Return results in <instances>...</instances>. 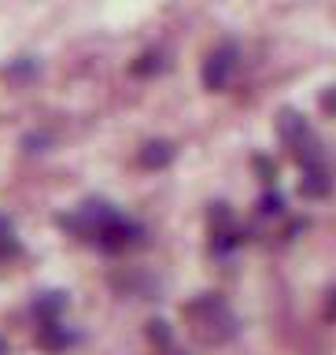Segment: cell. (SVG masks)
<instances>
[{"label": "cell", "instance_id": "6da1fadb", "mask_svg": "<svg viewBox=\"0 0 336 355\" xmlns=\"http://www.w3.org/2000/svg\"><path fill=\"white\" fill-rule=\"evenodd\" d=\"M233 71H237V49H233V44H226V49L211 52V60L204 63V85L218 93V89L229 85Z\"/></svg>", "mask_w": 336, "mask_h": 355}, {"label": "cell", "instance_id": "7a4b0ae2", "mask_svg": "<svg viewBox=\"0 0 336 355\" xmlns=\"http://www.w3.org/2000/svg\"><path fill=\"white\" fill-rule=\"evenodd\" d=\"M333 189L329 182V171H326V163H318V166H303V196H315L321 200Z\"/></svg>", "mask_w": 336, "mask_h": 355}, {"label": "cell", "instance_id": "3957f363", "mask_svg": "<svg viewBox=\"0 0 336 355\" xmlns=\"http://www.w3.org/2000/svg\"><path fill=\"white\" fill-rule=\"evenodd\" d=\"M170 159H174V148H170V144H163V141L144 144L141 155H137V163L144 166V171H159V166H166Z\"/></svg>", "mask_w": 336, "mask_h": 355}, {"label": "cell", "instance_id": "277c9868", "mask_svg": "<svg viewBox=\"0 0 336 355\" xmlns=\"http://www.w3.org/2000/svg\"><path fill=\"white\" fill-rule=\"evenodd\" d=\"M41 344L48 352H63L67 344H74V333H67L60 322H41Z\"/></svg>", "mask_w": 336, "mask_h": 355}, {"label": "cell", "instance_id": "5b68a950", "mask_svg": "<svg viewBox=\"0 0 336 355\" xmlns=\"http://www.w3.org/2000/svg\"><path fill=\"white\" fill-rule=\"evenodd\" d=\"M67 307V296L63 293H41V300L33 304V311H37L41 322H55V315Z\"/></svg>", "mask_w": 336, "mask_h": 355}, {"label": "cell", "instance_id": "8992f818", "mask_svg": "<svg viewBox=\"0 0 336 355\" xmlns=\"http://www.w3.org/2000/svg\"><path fill=\"white\" fill-rule=\"evenodd\" d=\"M152 340L155 344H170V329H166V322H152Z\"/></svg>", "mask_w": 336, "mask_h": 355}, {"label": "cell", "instance_id": "52a82bcc", "mask_svg": "<svg viewBox=\"0 0 336 355\" xmlns=\"http://www.w3.org/2000/svg\"><path fill=\"white\" fill-rule=\"evenodd\" d=\"M281 207H285V200H281V196H277V193L263 200V211H266V215H277V211H281Z\"/></svg>", "mask_w": 336, "mask_h": 355}, {"label": "cell", "instance_id": "ba28073f", "mask_svg": "<svg viewBox=\"0 0 336 355\" xmlns=\"http://www.w3.org/2000/svg\"><path fill=\"white\" fill-rule=\"evenodd\" d=\"M0 237H11V222L4 215H0Z\"/></svg>", "mask_w": 336, "mask_h": 355}, {"label": "cell", "instance_id": "9c48e42d", "mask_svg": "<svg viewBox=\"0 0 336 355\" xmlns=\"http://www.w3.org/2000/svg\"><path fill=\"white\" fill-rule=\"evenodd\" d=\"M4 352H8V344H4V340H0V355H4Z\"/></svg>", "mask_w": 336, "mask_h": 355}]
</instances>
